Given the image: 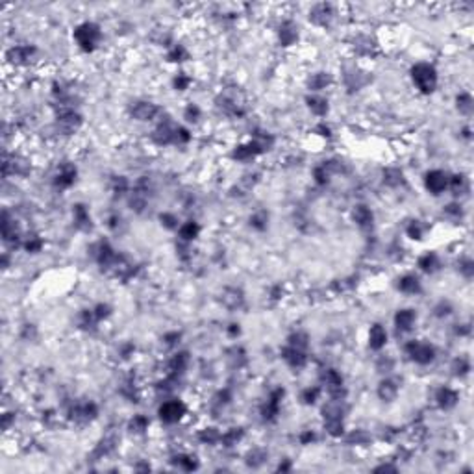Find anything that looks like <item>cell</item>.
Returning a JSON list of instances; mask_svg holds the SVG:
<instances>
[{
	"instance_id": "obj_7",
	"label": "cell",
	"mask_w": 474,
	"mask_h": 474,
	"mask_svg": "<svg viewBox=\"0 0 474 474\" xmlns=\"http://www.w3.org/2000/svg\"><path fill=\"white\" fill-rule=\"evenodd\" d=\"M130 111H132V117H135L137 120H150L158 115L159 107L152 102H135Z\"/></svg>"
},
{
	"instance_id": "obj_38",
	"label": "cell",
	"mask_w": 474,
	"mask_h": 474,
	"mask_svg": "<svg viewBox=\"0 0 474 474\" xmlns=\"http://www.w3.org/2000/svg\"><path fill=\"white\" fill-rule=\"evenodd\" d=\"M408 235L415 241L422 239V235H424V226L421 224V220H413V222H410V226H408Z\"/></svg>"
},
{
	"instance_id": "obj_31",
	"label": "cell",
	"mask_w": 474,
	"mask_h": 474,
	"mask_svg": "<svg viewBox=\"0 0 474 474\" xmlns=\"http://www.w3.org/2000/svg\"><path fill=\"white\" fill-rule=\"evenodd\" d=\"M222 302H224L228 308H237V306H241V302H243V295H241V291L237 289H228L226 293H224V297H222Z\"/></svg>"
},
{
	"instance_id": "obj_4",
	"label": "cell",
	"mask_w": 474,
	"mask_h": 474,
	"mask_svg": "<svg viewBox=\"0 0 474 474\" xmlns=\"http://www.w3.org/2000/svg\"><path fill=\"white\" fill-rule=\"evenodd\" d=\"M184 415H185V406L184 402H180V400H169V402H165L161 408H159V419H161L163 422H167V424L178 422Z\"/></svg>"
},
{
	"instance_id": "obj_34",
	"label": "cell",
	"mask_w": 474,
	"mask_h": 474,
	"mask_svg": "<svg viewBox=\"0 0 474 474\" xmlns=\"http://www.w3.org/2000/svg\"><path fill=\"white\" fill-rule=\"evenodd\" d=\"M458 109L461 113H471L473 111V97L469 93H461L458 97Z\"/></svg>"
},
{
	"instance_id": "obj_33",
	"label": "cell",
	"mask_w": 474,
	"mask_h": 474,
	"mask_svg": "<svg viewBox=\"0 0 474 474\" xmlns=\"http://www.w3.org/2000/svg\"><path fill=\"white\" fill-rule=\"evenodd\" d=\"M241 437H243V430H241V428H232L228 433L220 435V441L224 443V446H232V445H235Z\"/></svg>"
},
{
	"instance_id": "obj_14",
	"label": "cell",
	"mask_w": 474,
	"mask_h": 474,
	"mask_svg": "<svg viewBox=\"0 0 474 474\" xmlns=\"http://www.w3.org/2000/svg\"><path fill=\"white\" fill-rule=\"evenodd\" d=\"M385 341H387V333L383 330L382 324H374L369 332V345L372 350H380L385 347Z\"/></svg>"
},
{
	"instance_id": "obj_17",
	"label": "cell",
	"mask_w": 474,
	"mask_h": 474,
	"mask_svg": "<svg viewBox=\"0 0 474 474\" xmlns=\"http://www.w3.org/2000/svg\"><path fill=\"white\" fill-rule=\"evenodd\" d=\"M356 224L361 228H370L372 226V211L369 210L367 206H356L354 211H352Z\"/></svg>"
},
{
	"instance_id": "obj_2",
	"label": "cell",
	"mask_w": 474,
	"mask_h": 474,
	"mask_svg": "<svg viewBox=\"0 0 474 474\" xmlns=\"http://www.w3.org/2000/svg\"><path fill=\"white\" fill-rule=\"evenodd\" d=\"M74 39L78 41L80 49L91 52L97 47V43L100 41V28L93 22H84L74 30Z\"/></svg>"
},
{
	"instance_id": "obj_18",
	"label": "cell",
	"mask_w": 474,
	"mask_h": 474,
	"mask_svg": "<svg viewBox=\"0 0 474 474\" xmlns=\"http://www.w3.org/2000/svg\"><path fill=\"white\" fill-rule=\"evenodd\" d=\"M97 406L93 402H85L82 404V406H76L74 410H72V419H76V421H91V419L97 417Z\"/></svg>"
},
{
	"instance_id": "obj_19",
	"label": "cell",
	"mask_w": 474,
	"mask_h": 474,
	"mask_svg": "<svg viewBox=\"0 0 474 474\" xmlns=\"http://www.w3.org/2000/svg\"><path fill=\"white\" fill-rule=\"evenodd\" d=\"M298 37V32H297V26L293 24L291 21L283 22L282 26H280V41H282L283 47H289V45H293V43L297 41Z\"/></svg>"
},
{
	"instance_id": "obj_25",
	"label": "cell",
	"mask_w": 474,
	"mask_h": 474,
	"mask_svg": "<svg viewBox=\"0 0 474 474\" xmlns=\"http://www.w3.org/2000/svg\"><path fill=\"white\" fill-rule=\"evenodd\" d=\"M398 287H400V291H402V293H408V295H415V293H419V291H421V282H419V278H417V276H413V274H408V276H404L402 280H400Z\"/></svg>"
},
{
	"instance_id": "obj_22",
	"label": "cell",
	"mask_w": 474,
	"mask_h": 474,
	"mask_svg": "<svg viewBox=\"0 0 474 474\" xmlns=\"http://www.w3.org/2000/svg\"><path fill=\"white\" fill-rule=\"evenodd\" d=\"M396 393H398V385L393 380H383L380 383V387H378V396L382 400H385V402H391L396 396Z\"/></svg>"
},
{
	"instance_id": "obj_52",
	"label": "cell",
	"mask_w": 474,
	"mask_h": 474,
	"mask_svg": "<svg viewBox=\"0 0 474 474\" xmlns=\"http://www.w3.org/2000/svg\"><path fill=\"white\" fill-rule=\"evenodd\" d=\"M198 117H200V109H198V106H195V104H189V106H187V109H185V119H187V120H198Z\"/></svg>"
},
{
	"instance_id": "obj_57",
	"label": "cell",
	"mask_w": 474,
	"mask_h": 474,
	"mask_svg": "<svg viewBox=\"0 0 474 474\" xmlns=\"http://www.w3.org/2000/svg\"><path fill=\"white\" fill-rule=\"evenodd\" d=\"M232 328H230V333L232 335H235V333H239V324H230Z\"/></svg>"
},
{
	"instance_id": "obj_51",
	"label": "cell",
	"mask_w": 474,
	"mask_h": 474,
	"mask_svg": "<svg viewBox=\"0 0 474 474\" xmlns=\"http://www.w3.org/2000/svg\"><path fill=\"white\" fill-rule=\"evenodd\" d=\"M189 82H191V80L187 78L185 74H178L176 78H174V87H176L178 91H184V89H187Z\"/></svg>"
},
{
	"instance_id": "obj_27",
	"label": "cell",
	"mask_w": 474,
	"mask_h": 474,
	"mask_svg": "<svg viewBox=\"0 0 474 474\" xmlns=\"http://www.w3.org/2000/svg\"><path fill=\"white\" fill-rule=\"evenodd\" d=\"M383 182L391 187H398V185H404V174L402 170L398 169H385L383 170Z\"/></svg>"
},
{
	"instance_id": "obj_9",
	"label": "cell",
	"mask_w": 474,
	"mask_h": 474,
	"mask_svg": "<svg viewBox=\"0 0 474 474\" xmlns=\"http://www.w3.org/2000/svg\"><path fill=\"white\" fill-rule=\"evenodd\" d=\"M283 398V389H276L272 391V395L269 396V400H267V404L263 406L262 410V415L265 421H272V419L278 415V411H280V400Z\"/></svg>"
},
{
	"instance_id": "obj_32",
	"label": "cell",
	"mask_w": 474,
	"mask_h": 474,
	"mask_svg": "<svg viewBox=\"0 0 474 474\" xmlns=\"http://www.w3.org/2000/svg\"><path fill=\"white\" fill-rule=\"evenodd\" d=\"M324 426L328 433L333 435V437H339L343 433V421L341 419H328V421H324Z\"/></svg>"
},
{
	"instance_id": "obj_54",
	"label": "cell",
	"mask_w": 474,
	"mask_h": 474,
	"mask_svg": "<svg viewBox=\"0 0 474 474\" xmlns=\"http://www.w3.org/2000/svg\"><path fill=\"white\" fill-rule=\"evenodd\" d=\"M461 270L465 272V276H473V262L471 260H467V262H463L461 263Z\"/></svg>"
},
{
	"instance_id": "obj_8",
	"label": "cell",
	"mask_w": 474,
	"mask_h": 474,
	"mask_svg": "<svg viewBox=\"0 0 474 474\" xmlns=\"http://www.w3.org/2000/svg\"><path fill=\"white\" fill-rule=\"evenodd\" d=\"M74 180H76V167L71 165V163H63V165L59 167V170H57L54 184H56L57 187L65 189V187H71V185L74 184Z\"/></svg>"
},
{
	"instance_id": "obj_40",
	"label": "cell",
	"mask_w": 474,
	"mask_h": 474,
	"mask_svg": "<svg viewBox=\"0 0 474 474\" xmlns=\"http://www.w3.org/2000/svg\"><path fill=\"white\" fill-rule=\"evenodd\" d=\"M452 370H454V374L465 376L469 370H471V363H469V360H465V358H458V360L454 361Z\"/></svg>"
},
{
	"instance_id": "obj_29",
	"label": "cell",
	"mask_w": 474,
	"mask_h": 474,
	"mask_svg": "<svg viewBox=\"0 0 474 474\" xmlns=\"http://www.w3.org/2000/svg\"><path fill=\"white\" fill-rule=\"evenodd\" d=\"M448 184H450V189L454 191V195H463V193H467V189H469L467 178L463 176V174H456V176H452L450 180H448Z\"/></svg>"
},
{
	"instance_id": "obj_20",
	"label": "cell",
	"mask_w": 474,
	"mask_h": 474,
	"mask_svg": "<svg viewBox=\"0 0 474 474\" xmlns=\"http://www.w3.org/2000/svg\"><path fill=\"white\" fill-rule=\"evenodd\" d=\"M174 132H176V128H170L169 124L165 122V124H161V126L154 132V141H156L158 145H169V143H174Z\"/></svg>"
},
{
	"instance_id": "obj_55",
	"label": "cell",
	"mask_w": 474,
	"mask_h": 474,
	"mask_svg": "<svg viewBox=\"0 0 474 474\" xmlns=\"http://www.w3.org/2000/svg\"><path fill=\"white\" fill-rule=\"evenodd\" d=\"M300 441H302V445H310L312 441H315V433L312 432H304L302 435H300Z\"/></svg>"
},
{
	"instance_id": "obj_53",
	"label": "cell",
	"mask_w": 474,
	"mask_h": 474,
	"mask_svg": "<svg viewBox=\"0 0 474 474\" xmlns=\"http://www.w3.org/2000/svg\"><path fill=\"white\" fill-rule=\"evenodd\" d=\"M113 189L117 193H124L128 189V182H126V178H122V176H117L113 180Z\"/></svg>"
},
{
	"instance_id": "obj_13",
	"label": "cell",
	"mask_w": 474,
	"mask_h": 474,
	"mask_svg": "<svg viewBox=\"0 0 474 474\" xmlns=\"http://www.w3.org/2000/svg\"><path fill=\"white\" fill-rule=\"evenodd\" d=\"M415 318H417V315L413 310H400L395 315V324L400 332H410L415 324Z\"/></svg>"
},
{
	"instance_id": "obj_39",
	"label": "cell",
	"mask_w": 474,
	"mask_h": 474,
	"mask_svg": "<svg viewBox=\"0 0 474 474\" xmlns=\"http://www.w3.org/2000/svg\"><path fill=\"white\" fill-rule=\"evenodd\" d=\"M328 84H330V76L324 74V72L313 74L312 80H310V87H312V89H322V87H326Z\"/></svg>"
},
{
	"instance_id": "obj_28",
	"label": "cell",
	"mask_w": 474,
	"mask_h": 474,
	"mask_svg": "<svg viewBox=\"0 0 474 474\" xmlns=\"http://www.w3.org/2000/svg\"><path fill=\"white\" fill-rule=\"evenodd\" d=\"M198 232H200V226H198L197 222H193V220H189V222L182 224V226H180V230H178V234H180V237H182L184 241L195 239V237L198 235Z\"/></svg>"
},
{
	"instance_id": "obj_44",
	"label": "cell",
	"mask_w": 474,
	"mask_h": 474,
	"mask_svg": "<svg viewBox=\"0 0 474 474\" xmlns=\"http://www.w3.org/2000/svg\"><path fill=\"white\" fill-rule=\"evenodd\" d=\"M93 313H95V317H97V320H102V318H106L109 313H111V308L107 304H99L95 310H93Z\"/></svg>"
},
{
	"instance_id": "obj_36",
	"label": "cell",
	"mask_w": 474,
	"mask_h": 474,
	"mask_svg": "<svg viewBox=\"0 0 474 474\" xmlns=\"http://www.w3.org/2000/svg\"><path fill=\"white\" fill-rule=\"evenodd\" d=\"M289 347L306 350V348H308V335H306V333H302V332L293 333V335L289 337Z\"/></svg>"
},
{
	"instance_id": "obj_3",
	"label": "cell",
	"mask_w": 474,
	"mask_h": 474,
	"mask_svg": "<svg viewBox=\"0 0 474 474\" xmlns=\"http://www.w3.org/2000/svg\"><path fill=\"white\" fill-rule=\"evenodd\" d=\"M406 352L411 356V360L421 363V365H428L435 358V350H433L432 345L422 343V341H411V343H408L406 345Z\"/></svg>"
},
{
	"instance_id": "obj_45",
	"label": "cell",
	"mask_w": 474,
	"mask_h": 474,
	"mask_svg": "<svg viewBox=\"0 0 474 474\" xmlns=\"http://www.w3.org/2000/svg\"><path fill=\"white\" fill-rule=\"evenodd\" d=\"M159 220H161V224L165 228H176L178 226L176 217L170 215V213H161V215H159Z\"/></svg>"
},
{
	"instance_id": "obj_43",
	"label": "cell",
	"mask_w": 474,
	"mask_h": 474,
	"mask_svg": "<svg viewBox=\"0 0 474 474\" xmlns=\"http://www.w3.org/2000/svg\"><path fill=\"white\" fill-rule=\"evenodd\" d=\"M26 250L28 252H39L41 250V247H43V241H41V237H37V235H32L28 241H26Z\"/></svg>"
},
{
	"instance_id": "obj_30",
	"label": "cell",
	"mask_w": 474,
	"mask_h": 474,
	"mask_svg": "<svg viewBox=\"0 0 474 474\" xmlns=\"http://www.w3.org/2000/svg\"><path fill=\"white\" fill-rule=\"evenodd\" d=\"M308 106L315 115H326V111H328V102L322 97H310Z\"/></svg>"
},
{
	"instance_id": "obj_24",
	"label": "cell",
	"mask_w": 474,
	"mask_h": 474,
	"mask_svg": "<svg viewBox=\"0 0 474 474\" xmlns=\"http://www.w3.org/2000/svg\"><path fill=\"white\" fill-rule=\"evenodd\" d=\"M189 365V354L187 352H180L176 354L169 363V369L172 370V374H182Z\"/></svg>"
},
{
	"instance_id": "obj_11",
	"label": "cell",
	"mask_w": 474,
	"mask_h": 474,
	"mask_svg": "<svg viewBox=\"0 0 474 474\" xmlns=\"http://www.w3.org/2000/svg\"><path fill=\"white\" fill-rule=\"evenodd\" d=\"M57 122H59V126L63 128V132L71 134L74 130H78L82 119H80V115L74 113L72 109H63V111L59 113V117H57Z\"/></svg>"
},
{
	"instance_id": "obj_50",
	"label": "cell",
	"mask_w": 474,
	"mask_h": 474,
	"mask_svg": "<svg viewBox=\"0 0 474 474\" xmlns=\"http://www.w3.org/2000/svg\"><path fill=\"white\" fill-rule=\"evenodd\" d=\"M318 393H320V389L318 387H313V389H306L304 395H302V398H304L306 404H313L315 400H317Z\"/></svg>"
},
{
	"instance_id": "obj_46",
	"label": "cell",
	"mask_w": 474,
	"mask_h": 474,
	"mask_svg": "<svg viewBox=\"0 0 474 474\" xmlns=\"http://www.w3.org/2000/svg\"><path fill=\"white\" fill-rule=\"evenodd\" d=\"M265 222H267V215H265V213H258V215H254V217L250 219V224L254 228H258V230H263V228L267 226Z\"/></svg>"
},
{
	"instance_id": "obj_47",
	"label": "cell",
	"mask_w": 474,
	"mask_h": 474,
	"mask_svg": "<svg viewBox=\"0 0 474 474\" xmlns=\"http://www.w3.org/2000/svg\"><path fill=\"white\" fill-rule=\"evenodd\" d=\"M262 458H265V452H262V450H256V452H252L250 456H248V465H252V467H258V465H262Z\"/></svg>"
},
{
	"instance_id": "obj_1",
	"label": "cell",
	"mask_w": 474,
	"mask_h": 474,
	"mask_svg": "<svg viewBox=\"0 0 474 474\" xmlns=\"http://www.w3.org/2000/svg\"><path fill=\"white\" fill-rule=\"evenodd\" d=\"M411 78L422 93H432L437 85V72L430 63H417L411 69Z\"/></svg>"
},
{
	"instance_id": "obj_48",
	"label": "cell",
	"mask_w": 474,
	"mask_h": 474,
	"mask_svg": "<svg viewBox=\"0 0 474 474\" xmlns=\"http://www.w3.org/2000/svg\"><path fill=\"white\" fill-rule=\"evenodd\" d=\"M191 139V135H189V132L185 130V128H176V132H174V143H187Z\"/></svg>"
},
{
	"instance_id": "obj_5",
	"label": "cell",
	"mask_w": 474,
	"mask_h": 474,
	"mask_svg": "<svg viewBox=\"0 0 474 474\" xmlns=\"http://www.w3.org/2000/svg\"><path fill=\"white\" fill-rule=\"evenodd\" d=\"M320 378H322V382L326 383V387H328V391H330V395H332L333 398L341 400V396L345 395V391H343V376H341L335 369H328V370L322 372Z\"/></svg>"
},
{
	"instance_id": "obj_56",
	"label": "cell",
	"mask_w": 474,
	"mask_h": 474,
	"mask_svg": "<svg viewBox=\"0 0 474 474\" xmlns=\"http://www.w3.org/2000/svg\"><path fill=\"white\" fill-rule=\"evenodd\" d=\"M178 339H180V333H169V335H165V343H167V345H174Z\"/></svg>"
},
{
	"instance_id": "obj_41",
	"label": "cell",
	"mask_w": 474,
	"mask_h": 474,
	"mask_svg": "<svg viewBox=\"0 0 474 474\" xmlns=\"http://www.w3.org/2000/svg\"><path fill=\"white\" fill-rule=\"evenodd\" d=\"M198 437H200V441H202V443H210V445H213V443H217V441H219L220 435H219V432H217L215 428H206V430H202V432H200V435H198Z\"/></svg>"
},
{
	"instance_id": "obj_49",
	"label": "cell",
	"mask_w": 474,
	"mask_h": 474,
	"mask_svg": "<svg viewBox=\"0 0 474 474\" xmlns=\"http://www.w3.org/2000/svg\"><path fill=\"white\" fill-rule=\"evenodd\" d=\"M313 174H315V180H317V184H326V182H328V170H326L324 165L317 167Z\"/></svg>"
},
{
	"instance_id": "obj_37",
	"label": "cell",
	"mask_w": 474,
	"mask_h": 474,
	"mask_svg": "<svg viewBox=\"0 0 474 474\" xmlns=\"http://www.w3.org/2000/svg\"><path fill=\"white\" fill-rule=\"evenodd\" d=\"M174 460H176L174 463H178L180 467H184L185 471H195L198 467V461L195 456H178Z\"/></svg>"
},
{
	"instance_id": "obj_6",
	"label": "cell",
	"mask_w": 474,
	"mask_h": 474,
	"mask_svg": "<svg viewBox=\"0 0 474 474\" xmlns=\"http://www.w3.org/2000/svg\"><path fill=\"white\" fill-rule=\"evenodd\" d=\"M424 184L428 191L433 193V195H439L448 187V176L443 170H430L424 178Z\"/></svg>"
},
{
	"instance_id": "obj_12",
	"label": "cell",
	"mask_w": 474,
	"mask_h": 474,
	"mask_svg": "<svg viewBox=\"0 0 474 474\" xmlns=\"http://www.w3.org/2000/svg\"><path fill=\"white\" fill-rule=\"evenodd\" d=\"M263 150H265V147L260 141L248 143V145H241V147L235 149L234 158L235 159H250V158H256L258 154H262Z\"/></svg>"
},
{
	"instance_id": "obj_16",
	"label": "cell",
	"mask_w": 474,
	"mask_h": 474,
	"mask_svg": "<svg viewBox=\"0 0 474 474\" xmlns=\"http://www.w3.org/2000/svg\"><path fill=\"white\" fill-rule=\"evenodd\" d=\"M310 19H312L315 24H328V21L332 19V6L330 4H317L313 7V11L310 13Z\"/></svg>"
},
{
	"instance_id": "obj_58",
	"label": "cell",
	"mask_w": 474,
	"mask_h": 474,
	"mask_svg": "<svg viewBox=\"0 0 474 474\" xmlns=\"http://www.w3.org/2000/svg\"><path fill=\"white\" fill-rule=\"evenodd\" d=\"M376 471L380 473V471H396V469H395V467H391V465H382V467H378Z\"/></svg>"
},
{
	"instance_id": "obj_21",
	"label": "cell",
	"mask_w": 474,
	"mask_h": 474,
	"mask_svg": "<svg viewBox=\"0 0 474 474\" xmlns=\"http://www.w3.org/2000/svg\"><path fill=\"white\" fill-rule=\"evenodd\" d=\"M34 52H36V50L32 49V47H15V49H11L7 52V57H9L13 63H24V61H28L30 57H32Z\"/></svg>"
},
{
	"instance_id": "obj_35",
	"label": "cell",
	"mask_w": 474,
	"mask_h": 474,
	"mask_svg": "<svg viewBox=\"0 0 474 474\" xmlns=\"http://www.w3.org/2000/svg\"><path fill=\"white\" fill-rule=\"evenodd\" d=\"M149 428V421H147V417H143V415H135L132 421H130V430L135 433H141L145 432Z\"/></svg>"
},
{
	"instance_id": "obj_15",
	"label": "cell",
	"mask_w": 474,
	"mask_h": 474,
	"mask_svg": "<svg viewBox=\"0 0 474 474\" xmlns=\"http://www.w3.org/2000/svg\"><path fill=\"white\" fill-rule=\"evenodd\" d=\"M437 404L443 410H450L458 404V393L450 387H441L437 391Z\"/></svg>"
},
{
	"instance_id": "obj_26",
	"label": "cell",
	"mask_w": 474,
	"mask_h": 474,
	"mask_svg": "<svg viewBox=\"0 0 474 474\" xmlns=\"http://www.w3.org/2000/svg\"><path fill=\"white\" fill-rule=\"evenodd\" d=\"M419 267L424 272H435L439 269V258L435 254H432V252H428V254H424L419 260Z\"/></svg>"
},
{
	"instance_id": "obj_23",
	"label": "cell",
	"mask_w": 474,
	"mask_h": 474,
	"mask_svg": "<svg viewBox=\"0 0 474 474\" xmlns=\"http://www.w3.org/2000/svg\"><path fill=\"white\" fill-rule=\"evenodd\" d=\"M74 222H76V226L82 228V230H87V228H91V217H89V211H87V208L82 204L74 206Z\"/></svg>"
},
{
	"instance_id": "obj_42",
	"label": "cell",
	"mask_w": 474,
	"mask_h": 474,
	"mask_svg": "<svg viewBox=\"0 0 474 474\" xmlns=\"http://www.w3.org/2000/svg\"><path fill=\"white\" fill-rule=\"evenodd\" d=\"M169 59L170 61H184V59H187V50H185L182 45H176V47L169 52Z\"/></svg>"
},
{
	"instance_id": "obj_10",
	"label": "cell",
	"mask_w": 474,
	"mask_h": 474,
	"mask_svg": "<svg viewBox=\"0 0 474 474\" xmlns=\"http://www.w3.org/2000/svg\"><path fill=\"white\" fill-rule=\"evenodd\" d=\"M282 358L287 361V365L293 369H302L306 365V352L295 347H285L282 350Z\"/></svg>"
}]
</instances>
